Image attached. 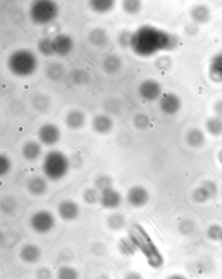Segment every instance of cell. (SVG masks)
Wrapping results in <instances>:
<instances>
[{
  "instance_id": "db71d44e",
  "label": "cell",
  "mask_w": 222,
  "mask_h": 279,
  "mask_svg": "<svg viewBox=\"0 0 222 279\" xmlns=\"http://www.w3.org/2000/svg\"><path fill=\"white\" fill-rule=\"evenodd\" d=\"M105 279H106V278H105Z\"/></svg>"
},
{
  "instance_id": "ba28073f",
  "label": "cell",
  "mask_w": 222,
  "mask_h": 279,
  "mask_svg": "<svg viewBox=\"0 0 222 279\" xmlns=\"http://www.w3.org/2000/svg\"><path fill=\"white\" fill-rule=\"evenodd\" d=\"M60 131L55 125L48 124L42 125L38 132V136L41 143L51 146L55 145L60 139Z\"/></svg>"
},
{
  "instance_id": "b9f144b4",
  "label": "cell",
  "mask_w": 222,
  "mask_h": 279,
  "mask_svg": "<svg viewBox=\"0 0 222 279\" xmlns=\"http://www.w3.org/2000/svg\"><path fill=\"white\" fill-rule=\"evenodd\" d=\"M47 103H48V101H46V99L42 96L35 97L34 100H33V105L38 110H42L45 108Z\"/></svg>"
},
{
  "instance_id": "f546056e",
  "label": "cell",
  "mask_w": 222,
  "mask_h": 279,
  "mask_svg": "<svg viewBox=\"0 0 222 279\" xmlns=\"http://www.w3.org/2000/svg\"><path fill=\"white\" fill-rule=\"evenodd\" d=\"M64 73L63 66L59 63H54L50 65L48 69L46 70L47 75L50 79L53 80H58L62 77Z\"/></svg>"
},
{
  "instance_id": "d6986e66",
  "label": "cell",
  "mask_w": 222,
  "mask_h": 279,
  "mask_svg": "<svg viewBox=\"0 0 222 279\" xmlns=\"http://www.w3.org/2000/svg\"><path fill=\"white\" fill-rule=\"evenodd\" d=\"M86 122V117L79 110H72L67 113L65 124L70 129H79L83 127Z\"/></svg>"
},
{
  "instance_id": "44dd1931",
  "label": "cell",
  "mask_w": 222,
  "mask_h": 279,
  "mask_svg": "<svg viewBox=\"0 0 222 279\" xmlns=\"http://www.w3.org/2000/svg\"><path fill=\"white\" fill-rule=\"evenodd\" d=\"M186 141L190 147L200 148L205 143V136L202 130L197 128L192 129L186 134Z\"/></svg>"
},
{
  "instance_id": "8992f818",
  "label": "cell",
  "mask_w": 222,
  "mask_h": 279,
  "mask_svg": "<svg viewBox=\"0 0 222 279\" xmlns=\"http://www.w3.org/2000/svg\"><path fill=\"white\" fill-rule=\"evenodd\" d=\"M30 224L35 232L45 234L54 228L56 219L54 215L47 210H39L31 217Z\"/></svg>"
},
{
  "instance_id": "5bb4252c",
  "label": "cell",
  "mask_w": 222,
  "mask_h": 279,
  "mask_svg": "<svg viewBox=\"0 0 222 279\" xmlns=\"http://www.w3.org/2000/svg\"><path fill=\"white\" fill-rule=\"evenodd\" d=\"M41 256V250L37 245L27 244L23 246L19 252L21 261L27 264H34Z\"/></svg>"
},
{
  "instance_id": "d6a6232c",
  "label": "cell",
  "mask_w": 222,
  "mask_h": 279,
  "mask_svg": "<svg viewBox=\"0 0 222 279\" xmlns=\"http://www.w3.org/2000/svg\"><path fill=\"white\" fill-rule=\"evenodd\" d=\"M193 198L195 202L198 203H204L210 199L209 196L208 195L207 191L204 187L201 185L196 188L193 192Z\"/></svg>"
},
{
  "instance_id": "e0dca14e",
  "label": "cell",
  "mask_w": 222,
  "mask_h": 279,
  "mask_svg": "<svg viewBox=\"0 0 222 279\" xmlns=\"http://www.w3.org/2000/svg\"><path fill=\"white\" fill-rule=\"evenodd\" d=\"M27 189L32 195L41 196L46 192L48 183L43 177L34 176L28 181Z\"/></svg>"
},
{
  "instance_id": "7a4b0ae2",
  "label": "cell",
  "mask_w": 222,
  "mask_h": 279,
  "mask_svg": "<svg viewBox=\"0 0 222 279\" xmlns=\"http://www.w3.org/2000/svg\"><path fill=\"white\" fill-rule=\"evenodd\" d=\"M129 238L145 257L151 268L159 269L164 264V258L148 233L140 224H136L130 231Z\"/></svg>"
},
{
  "instance_id": "d590c367",
  "label": "cell",
  "mask_w": 222,
  "mask_h": 279,
  "mask_svg": "<svg viewBox=\"0 0 222 279\" xmlns=\"http://www.w3.org/2000/svg\"><path fill=\"white\" fill-rule=\"evenodd\" d=\"M141 4L139 1H126L124 2V9L130 15H135L140 10Z\"/></svg>"
},
{
  "instance_id": "681fc988",
  "label": "cell",
  "mask_w": 222,
  "mask_h": 279,
  "mask_svg": "<svg viewBox=\"0 0 222 279\" xmlns=\"http://www.w3.org/2000/svg\"><path fill=\"white\" fill-rule=\"evenodd\" d=\"M166 279H188L186 276L181 274H174L168 276Z\"/></svg>"
},
{
  "instance_id": "30bf717a",
  "label": "cell",
  "mask_w": 222,
  "mask_h": 279,
  "mask_svg": "<svg viewBox=\"0 0 222 279\" xmlns=\"http://www.w3.org/2000/svg\"><path fill=\"white\" fill-rule=\"evenodd\" d=\"M159 106L163 112L167 115H174L180 110L181 99L173 93H165L160 98Z\"/></svg>"
},
{
  "instance_id": "f6af8a7d",
  "label": "cell",
  "mask_w": 222,
  "mask_h": 279,
  "mask_svg": "<svg viewBox=\"0 0 222 279\" xmlns=\"http://www.w3.org/2000/svg\"><path fill=\"white\" fill-rule=\"evenodd\" d=\"M181 231L184 234H189L192 230L193 225L190 221H185L180 226Z\"/></svg>"
},
{
  "instance_id": "e575fe53",
  "label": "cell",
  "mask_w": 222,
  "mask_h": 279,
  "mask_svg": "<svg viewBox=\"0 0 222 279\" xmlns=\"http://www.w3.org/2000/svg\"><path fill=\"white\" fill-rule=\"evenodd\" d=\"M16 207V201L15 198L8 196L2 200L1 207L2 211L6 214H11Z\"/></svg>"
},
{
  "instance_id": "83f0119b",
  "label": "cell",
  "mask_w": 222,
  "mask_h": 279,
  "mask_svg": "<svg viewBox=\"0 0 222 279\" xmlns=\"http://www.w3.org/2000/svg\"><path fill=\"white\" fill-rule=\"evenodd\" d=\"M101 194L96 188L87 189L83 194L84 200L87 204L93 205L100 201Z\"/></svg>"
},
{
  "instance_id": "816d5d0a",
  "label": "cell",
  "mask_w": 222,
  "mask_h": 279,
  "mask_svg": "<svg viewBox=\"0 0 222 279\" xmlns=\"http://www.w3.org/2000/svg\"><path fill=\"white\" fill-rule=\"evenodd\" d=\"M221 196H222V185H221Z\"/></svg>"
},
{
  "instance_id": "74e56055",
  "label": "cell",
  "mask_w": 222,
  "mask_h": 279,
  "mask_svg": "<svg viewBox=\"0 0 222 279\" xmlns=\"http://www.w3.org/2000/svg\"><path fill=\"white\" fill-rule=\"evenodd\" d=\"M150 122V118L147 115L143 114V113H139V114L137 115L134 120V126L139 129L147 128Z\"/></svg>"
},
{
  "instance_id": "3957f363",
  "label": "cell",
  "mask_w": 222,
  "mask_h": 279,
  "mask_svg": "<svg viewBox=\"0 0 222 279\" xmlns=\"http://www.w3.org/2000/svg\"><path fill=\"white\" fill-rule=\"evenodd\" d=\"M69 167L70 162L63 153L52 151L44 157L42 169L47 178L57 181L67 174Z\"/></svg>"
},
{
  "instance_id": "ffe728a7",
  "label": "cell",
  "mask_w": 222,
  "mask_h": 279,
  "mask_svg": "<svg viewBox=\"0 0 222 279\" xmlns=\"http://www.w3.org/2000/svg\"><path fill=\"white\" fill-rule=\"evenodd\" d=\"M190 16L195 24L207 23L211 18V11L205 5L194 7L190 12Z\"/></svg>"
},
{
  "instance_id": "6da1fadb",
  "label": "cell",
  "mask_w": 222,
  "mask_h": 279,
  "mask_svg": "<svg viewBox=\"0 0 222 279\" xmlns=\"http://www.w3.org/2000/svg\"><path fill=\"white\" fill-rule=\"evenodd\" d=\"M174 35L158 28L144 26L132 35L131 46L137 55L148 57L158 52L172 51L178 44Z\"/></svg>"
},
{
  "instance_id": "2e32d148",
  "label": "cell",
  "mask_w": 222,
  "mask_h": 279,
  "mask_svg": "<svg viewBox=\"0 0 222 279\" xmlns=\"http://www.w3.org/2000/svg\"><path fill=\"white\" fill-rule=\"evenodd\" d=\"M113 121L105 115H96L92 122V127L94 131L101 134L109 133L113 128Z\"/></svg>"
},
{
  "instance_id": "4dcf8cb0",
  "label": "cell",
  "mask_w": 222,
  "mask_h": 279,
  "mask_svg": "<svg viewBox=\"0 0 222 279\" xmlns=\"http://www.w3.org/2000/svg\"><path fill=\"white\" fill-rule=\"evenodd\" d=\"M208 238L213 242H220L222 238V226L214 224L209 227L207 231Z\"/></svg>"
},
{
  "instance_id": "ee69618b",
  "label": "cell",
  "mask_w": 222,
  "mask_h": 279,
  "mask_svg": "<svg viewBox=\"0 0 222 279\" xmlns=\"http://www.w3.org/2000/svg\"><path fill=\"white\" fill-rule=\"evenodd\" d=\"M132 36V35L130 34L128 32L122 33L119 38V42L121 44V46H127L131 45Z\"/></svg>"
},
{
  "instance_id": "7dc6e473",
  "label": "cell",
  "mask_w": 222,
  "mask_h": 279,
  "mask_svg": "<svg viewBox=\"0 0 222 279\" xmlns=\"http://www.w3.org/2000/svg\"><path fill=\"white\" fill-rule=\"evenodd\" d=\"M197 24H190L186 28V32L189 35H193L197 34L198 28L197 27Z\"/></svg>"
},
{
  "instance_id": "8d00e7d4",
  "label": "cell",
  "mask_w": 222,
  "mask_h": 279,
  "mask_svg": "<svg viewBox=\"0 0 222 279\" xmlns=\"http://www.w3.org/2000/svg\"><path fill=\"white\" fill-rule=\"evenodd\" d=\"M202 186L204 187L205 190L207 191L208 195L209 196L210 199H213L218 193V188L216 183L211 180L205 181L202 183Z\"/></svg>"
},
{
  "instance_id": "4316f807",
  "label": "cell",
  "mask_w": 222,
  "mask_h": 279,
  "mask_svg": "<svg viewBox=\"0 0 222 279\" xmlns=\"http://www.w3.org/2000/svg\"><path fill=\"white\" fill-rule=\"evenodd\" d=\"M89 39V41L94 45L101 46L105 43L107 37H106L105 31L101 28H98V29L94 30L91 33Z\"/></svg>"
},
{
  "instance_id": "ab89813d",
  "label": "cell",
  "mask_w": 222,
  "mask_h": 279,
  "mask_svg": "<svg viewBox=\"0 0 222 279\" xmlns=\"http://www.w3.org/2000/svg\"><path fill=\"white\" fill-rule=\"evenodd\" d=\"M11 169V162L6 156H0V175L2 176L8 174Z\"/></svg>"
},
{
  "instance_id": "52a82bcc",
  "label": "cell",
  "mask_w": 222,
  "mask_h": 279,
  "mask_svg": "<svg viewBox=\"0 0 222 279\" xmlns=\"http://www.w3.org/2000/svg\"><path fill=\"white\" fill-rule=\"evenodd\" d=\"M150 193L143 186L136 185L129 189L127 200L131 206L139 208L145 206L150 201Z\"/></svg>"
},
{
  "instance_id": "ac0fdd59",
  "label": "cell",
  "mask_w": 222,
  "mask_h": 279,
  "mask_svg": "<svg viewBox=\"0 0 222 279\" xmlns=\"http://www.w3.org/2000/svg\"><path fill=\"white\" fill-rule=\"evenodd\" d=\"M42 148L37 142L30 141L23 146L22 154L23 157L28 161H34L41 155Z\"/></svg>"
},
{
  "instance_id": "f5cc1de1",
  "label": "cell",
  "mask_w": 222,
  "mask_h": 279,
  "mask_svg": "<svg viewBox=\"0 0 222 279\" xmlns=\"http://www.w3.org/2000/svg\"><path fill=\"white\" fill-rule=\"evenodd\" d=\"M220 242H221V246H222V238H221V241H220Z\"/></svg>"
},
{
  "instance_id": "f1b7e54d",
  "label": "cell",
  "mask_w": 222,
  "mask_h": 279,
  "mask_svg": "<svg viewBox=\"0 0 222 279\" xmlns=\"http://www.w3.org/2000/svg\"><path fill=\"white\" fill-rule=\"evenodd\" d=\"M94 184L96 189L103 192L106 189L112 188L113 179L110 176L103 175L95 179Z\"/></svg>"
},
{
  "instance_id": "bcb514c9",
  "label": "cell",
  "mask_w": 222,
  "mask_h": 279,
  "mask_svg": "<svg viewBox=\"0 0 222 279\" xmlns=\"http://www.w3.org/2000/svg\"><path fill=\"white\" fill-rule=\"evenodd\" d=\"M213 108L216 117L222 118V100L215 103Z\"/></svg>"
},
{
  "instance_id": "7402d4cb",
  "label": "cell",
  "mask_w": 222,
  "mask_h": 279,
  "mask_svg": "<svg viewBox=\"0 0 222 279\" xmlns=\"http://www.w3.org/2000/svg\"><path fill=\"white\" fill-rule=\"evenodd\" d=\"M108 228L113 231L121 230L126 225V219L124 215L120 214H113L107 219Z\"/></svg>"
},
{
  "instance_id": "c3c4849f",
  "label": "cell",
  "mask_w": 222,
  "mask_h": 279,
  "mask_svg": "<svg viewBox=\"0 0 222 279\" xmlns=\"http://www.w3.org/2000/svg\"><path fill=\"white\" fill-rule=\"evenodd\" d=\"M125 279H143V277L138 272L131 271L125 276Z\"/></svg>"
},
{
  "instance_id": "4fadbf2b",
  "label": "cell",
  "mask_w": 222,
  "mask_h": 279,
  "mask_svg": "<svg viewBox=\"0 0 222 279\" xmlns=\"http://www.w3.org/2000/svg\"><path fill=\"white\" fill-rule=\"evenodd\" d=\"M53 46L54 53L61 56H65L72 51L73 42L69 37L61 34L54 38Z\"/></svg>"
},
{
  "instance_id": "60d3db41",
  "label": "cell",
  "mask_w": 222,
  "mask_h": 279,
  "mask_svg": "<svg viewBox=\"0 0 222 279\" xmlns=\"http://www.w3.org/2000/svg\"><path fill=\"white\" fill-rule=\"evenodd\" d=\"M171 65V60L169 57L167 56H162L160 57L157 59V61H156V65L157 67L159 68V69L162 71L168 70Z\"/></svg>"
},
{
  "instance_id": "5b68a950",
  "label": "cell",
  "mask_w": 222,
  "mask_h": 279,
  "mask_svg": "<svg viewBox=\"0 0 222 279\" xmlns=\"http://www.w3.org/2000/svg\"><path fill=\"white\" fill-rule=\"evenodd\" d=\"M58 8L51 1L35 2L31 8V18L35 24L44 25L53 21L58 15Z\"/></svg>"
},
{
  "instance_id": "1f68e13d",
  "label": "cell",
  "mask_w": 222,
  "mask_h": 279,
  "mask_svg": "<svg viewBox=\"0 0 222 279\" xmlns=\"http://www.w3.org/2000/svg\"><path fill=\"white\" fill-rule=\"evenodd\" d=\"M92 9L98 13H105L109 11L113 6V1H92L90 2Z\"/></svg>"
},
{
  "instance_id": "484cf974",
  "label": "cell",
  "mask_w": 222,
  "mask_h": 279,
  "mask_svg": "<svg viewBox=\"0 0 222 279\" xmlns=\"http://www.w3.org/2000/svg\"><path fill=\"white\" fill-rule=\"evenodd\" d=\"M103 67L106 73H110V74L114 73L120 68V60L117 56H109L104 61Z\"/></svg>"
},
{
  "instance_id": "9c48e42d",
  "label": "cell",
  "mask_w": 222,
  "mask_h": 279,
  "mask_svg": "<svg viewBox=\"0 0 222 279\" xmlns=\"http://www.w3.org/2000/svg\"><path fill=\"white\" fill-rule=\"evenodd\" d=\"M80 207L77 203L70 200L61 202L58 206V214L60 218L65 221H73L79 217Z\"/></svg>"
},
{
  "instance_id": "f35d334b",
  "label": "cell",
  "mask_w": 222,
  "mask_h": 279,
  "mask_svg": "<svg viewBox=\"0 0 222 279\" xmlns=\"http://www.w3.org/2000/svg\"><path fill=\"white\" fill-rule=\"evenodd\" d=\"M71 79L75 84H84L87 82L89 79V76L84 71L77 70L72 73Z\"/></svg>"
},
{
  "instance_id": "7c38bea8",
  "label": "cell",
  "mask_w": 222,
  "mask_h": 279,
  "mask_svg": "<svg viewBox=\"0 0 222 279\" xmlns=\"http://www.w3.org/2000/svg\"><path fill=\"white\" fill-rule=\"evenodd\" d=\"M122 201L121 194L115 189L110 188L101 192L99 202L105 209L114 210L120 206Z\"/></svg>"
},
{
  "instance_id": "603a6c76",
  "label": "cell",
  "mask_w": 222,
  "mask_h": 279,
  "mask_svg": "<svg viewBox=\"0 0 222 279\" xmlns=\"http://www.w3.org/2000/svg\"><path fill=\"white\" fill-rule=\"evenodd\" d=\"M207 131L212 135H222V118L218 117L209 118L206 122Z\"/></svg>"
},
{
  "instance_id": "836d02e7",
  "label": "cell",
  "mask_w": 222,
  "mask_h": 279,
  "mask_svg": "<svg viewBox=\"0 0 222 279\" xmlns=\"http://www.w3.org/2000/svg\"><path fill=\"white\" fill-rule=\"evenodd\" d=\"M39 51L44 55L46 56H50L53 55L54 53L53 41L48 39H42L41 41L39 42Z\"/></svg>"
},
{
  "instance_id": "f907efd6",
  "label": "cell",
  "mask_w": 222,
  "mask_h": 279,
  "mask_svg": "<svg viewBox=\"0 0 222 279\" xmlns=\"http://www.w3.org/2000/svg\"><path fill=\"white\" fill-rule=\"evenodd\" d=\"M218 158L219 162L222 165V150L219 151V152L218 153Z\"/></svg>"
},
{
  "instance_id": "d4e9b609",
  "label": "cell",
  "mask_w": 222,
  "mask_h": 279,
  "mask_svg": "<svg viewBox=\"0 0 222 279\" xmlns=\"http://www.w3.org/2000/svg\"><path fill=\"white\" fill-rule=\"evenodd\" d=\"M56 279H79V271L69 266H61L57 271Z\"/></svg>"
},
{
  "instance_id": "9a60e30c",
  "label": "cell",
  "mask_w": 222,
  "mask_h": 279,
  "mask_svg": "<svg viewBox=\"0 0 222 279\" xmlns=\"http://www.w3.org/2000/svg\"><path fill=\"white\" fill-rule=\"evenodd\" d=\"M210 79L215 83L222 82V53L215 55L211 59L209 67Z\"/></svg>"
},
{
  "instance_id": "8fae6325",
  "label": "cell",
  "mask_w": 222,
  "mask_h": 279,
  "mask_svg": "<svg viewBox=\"0 0 222 279\" xmlns=\"http://www.w3.org/2000/svg\"><path fill=\"white\" fill-rule=\"evenodd\" d=\"M139 91L143 99L146 101H153L161 96L162 88L160 84L155 80H148L141 83Z\"/></svg>"
},
{
  "instance_id": "277c9868",
  "label": "cell",
  "mask_w": 222,
  "mask_h": 279,
  "mask_svg": "<svg viewBox=\"0 0 222 279\" xmlns=\"http://www.w3.org/2000/svg\"><path fill=\"white\" fill-rule=\"evenodd\" d=\"M36 58L34 54L28 51L15 52L9 57V69L14 74L26 77L32 74L36 68Z\"/></svg>"
},
{
  "instance_id": "7bdbcfd3",
  "label": "cell",
  "mask_w": 222,
  "mask_h": 279,
  "mask_svg": "<svg viewBox=\"0 0 222 279\" xmlns=\"http://www.w3.org/2000/svg\"><path fill=\"white\" fill-rule=\"evenodd\" d=\"M37 279H52L53 274L51 270L47 268H41L38 269L36 273Z\"/></svg>"
},
{
  "instance_id": "cb8c5ba5",
  "label": "cell",
  "mask_w": 222,
  "mask_h": 279,
  "mask_svg": "<svg viewBox=\"0 0 222 279\" xmlns=\"http://www.w3.org/2000/svg\"><path fill=\"white\" fill-rule=\"evenodd\" d=\"M119 249L121 254L126 257L134 256L137 250H138L129 238L120 239L119 243Z\"/></svg>"
}]
</instances>
